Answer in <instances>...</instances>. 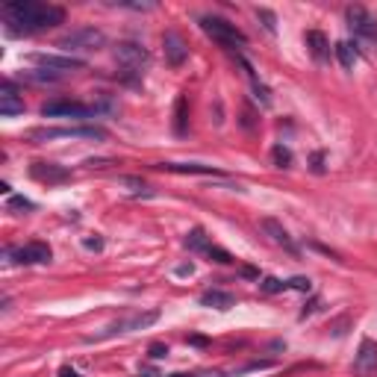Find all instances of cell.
Masks as SVG:
<instances>
[{"label": "cell", "instance_id": "cell-23", "mask_svg": "<svg viewBox=\"0 0 377 377\" xmlns=\"http://www.w3.org/2000/svg\"><path fill=\"white\" fill-rule=\"evenodd\" d=\"M204 257H209V262H218V266H230V262H236V259L227 254V250L218 248V245H209Z\"/></svg>", "mask_w": 377, "mask_h": 377}, {"label": "cell", "instance_id": "cell-9", "mask_svg": "<svg viewBox=\"0 0 377 377\" xmlns=\"http://www.w3.org/2000/svg\"><path fill=\"white\" fill-rule=\"evenodd\" d=\"M351 371H354L357 377H371L377 371V342H374V339H362V342H360Z\"/></svg>", "mask_w": 377, "mask_h": 377}, {"label": "cell", "instance_id": "cell-13", "mask_svg": "<svg viewBox=\"0 0 377 377\" xmlns=\"http://www.w3.org/2000/svg\"><path fill=\"white\" fill-rule=\"evenodd\" d=\"M30 174H33V177L39 180V183H47V186L71 180V171L62 168V166H56V162H35V166L30 168Z\"/></svg>", "mask_w": 377, "mask_h": 377}, {"label": "cell", "instance_id": "cell-2", "mask_svg": "<svg viewBox=\"0 0 377 377\" xmlns=\"http://www.w3.org/2000/svg\"><path fill=\"white\" fill-rule=\"evenodd\" d=\"M106 106H95V104H80V100H68V97H56L47 100L42 106L45 118H77V121H89L95 115H100Z\"/></svg>", "mask_w": 377, "mask_h": 377}, {"label": "cell", "instance_id": "cell-1", "mask_svg": "<svg viewBox=\"0 0 377 377\" xmlns=\"http://www.w3.org/2000/svg\"><path fill=\"white\" fill-rule=\"evenodd\" d=\"M65 21V9L39 0H12L3 6V24L9 35H33Z\"/></svg>", "mask_w": 377, "mask_h": 377}, {"label": "cell", "instance_id": "cell-10", "mask_svg": "<svg viewBox=\"0 0 377 377\" xmlns=\"http://www.w3.org/2000/svg\"><path fill=\"white\" fill-rule=\"evenodd\" d=\"M259 227H262V233H266L274 245H280V248L286 250V254H292V257H298V254H300L298 245H295V239L289 236V230L283 227V224H280L278 218H262V221H259Z\"/></svg>", "mask_w": 377, "mask_h": 377}, {"label": "cell", "instance_id": "cell-31", "mask_svg": "<svg viewBox=\"0 0 377 377\" xmlns=\"http://www.w3.org/2000/svg\"><path fill=\"white\" fill-rule=\"evenodd\" d=\"M59 377H80V371H74L71 366H62V369H59Z\"/></svg>", "mask_w": 377, "mask_h": 377}, {"label": "cell", "instance_id": "cell-20", "mask_svg": "<svg viewBox=\"0 0 377 377\" xmlns=\"http://www.w3.org/2000/svg\"><path fill=\"white\" fill-rule=\"evenodd\" d=\"M186 121H188V100H186V95H180L177 97V104H174V133L177 136H186Z\"/></svg>", "mask_w": 377, "mask_h": 377}, {"label": "cell", "instance_id": "cell-29", "mask_svg": "<svg viewBox=\"0 0 377 377\" xmlns=\"http://www.w3.org/2000/svg\"><path fill=\"white\" fill-rule=\"evenodd\" d=\"M112 6H124V9H136V12H147V9H157V3H127V0H115Z\"/></svg>", "mask_w": 377, "mask_h": 377}, {"label": "cell", "instance_id": "cell-14", "mask_svg": "<svg viewBox=\"0 0 377 377\" xmlns=\"http://www.w3.org/2000/svg\"><path fill=\"white\" fill-rule=\"evenodd\" d=\"M33 62H39L42 68H50V71H80L86 68V62L80 56H54V54H35Z\"/></svg>", "mask_w": 377, "mask_h": 377}, {"label": "cell", "instance_id": "cell-19", "mask_svg": "<svg viewBox=\"0 0 377 377\" xmlns=\"http://www.w3.org/2000/svg\"><path fill=\"white\" fill-rule=\"evenodd\" d=\"M183 245L192 250V254H207V248L212 245L209 242V236H207V230L204 227H192L186 233V239H183Z\"/></svg>", "mask_w": 377, "mask_h": 377}, {"label": "cell", "instance_id": "cell-32", "mask_svg": "<svg viewBox=\"0 0 377 377\" xmlns=\"http://www.w3.org/2000/svg\"><path fill=\"white\" fill-rule=\"evenodd\" d=\"M192 271H195L192 262H188V266H180V268H177V274H192Z\"/></svg>", "mask_w": 377, "mask_h": 377}, {"label": "cell", "instance_id": "cell-11", "mask_svg": "<svg viewBox=\"0 0 377 377\" xmlns=\"http://www.w3.org/2000/svg\"><path fill=\"white\" fill-rule=\"evenodd\" d=\"M162 50H166V62L171 68H180L183 62L188 59V47L183 42V35L174 33V30H168L166 35H162Z\"/></svg>", "mask_w": 377, "mask_h": 377}, {"label": "cell", "instance_id": "cell-3", "mask_svg": "<svg viewBox=\"0 0 377 377\" xmlns=\"http://www.w3.org/2000/svg\"><path fill=\"white\" fill-rule=\"evenodd\" d=\"M200 30H204L212 42H218L221 47H245L248 45V35L236 27V24L224 21L218 15H204L200 18Z\"/></svg>", "mask_w": 377, "mask_h": 377}, {"label": "cell", "instance_id": "cell-25", "mask_svg": "<svg viewBox=\"0 0 377 377\" xmlns=\"http://www.w3.org/2000/svg\"><path fill=\"white\" fill-rule=\"evenodd\" d=\"M271 157H274V162H278V168H292V150H289V147L278 145L271 150Z\"/></svg>", "mask_w": 377, "mask_h": 377}, {"label": "cell", "instance_id": "cell-8", "mask_svg": "<svg viewBox=\"0 0 377 377\" xmlns=\"http://www.w3.org/2000/svg\"><path fill=\"white\" fill-rule=\"evenodd\" d=\"M345 15H348V27L354 30L357 39L377 45V21L371 18V12H369V9H362V6H348V9H345Z\"/></svg>", "mask_w": 377, "mask_h": 377}, {"label": "cell", "instance_id": "cell-30", "mask_svg": "<svg viewBox=\"0 0 377 377\" xmlns=\"http://www.w3.org/2000/svg\"><path fill=\"white\" fill-rule=\"evenodd\" d=\"M86 248H89V250H100V248H104V239H86Z\"/></svg>", "mask_w": 377, "mask_h": 377}, {"label": "cell", "instance_id": "cell-7", "mask_svg": "<svg viewBox=\"0 0 377 377\" xmlns=\"http://www.w3.org/2000/svg\"><path fill=\"white\" fill-rule=\"evenodd\" d=\"M6 259L18 262V266H47V262L54 259V250H50V245H45V242H30L24 248H9Z\"/></svg>", "mask_w": 377, "mask_h": 377}, {"label": "cell", "instance_id": "cell-33", "mask_svg": "<svg viewBox=\"0 0 377 377\" xmlns=\"http://www.w3.org/2000/svg\"><path fill=\"white\" fill-rule=\"evenodd\" d=\"M198 377H224L221 371H198Z\"/></svg>", "mask_w": 377, "mask_h": 377}, {"label": "cell", "instance_id": "cell-18", "mask_svg": "<svg viewBox=\"0 0 377 377\" xmlns=\"http://www.w3.org/2000/svg\"><path fill=\"white\" fill-rule=\"evenodd\" d=\"M307 47H310V54L316 56L319 62L330 59V42H328V35H324V33L310 30V33H307Z\"/></svg>", "mask_w": 377, "mask_h": 377}, {"label": "cell", "instance_id": "cell-4", "mask_svg": "<svg viewBox=\"0 0 377 377\" xmlns=\"http://www.w3.org/2000/svg\"><path fill=\"white\" fill-rule=\"evenodd\" d=\"M106 130L104 127H42V130H33L30 133V139L33 142H54V139H92V142H106Z\"/></svg>", "mask_w": 377, "mask_h": 377}, {"label": "cell", "instance_id": "cell-21", "mask_svg": "<svg viewBox=\"0 0 377 377\" xmlns=\"http://www.w3.org/2000/svg\"><path fill=\"white\" fill-rule=\"evenodd\" d=\"M336 59H339V65H342L345 71L354 68V62H357V54H354V45L351 42H336Z\"/></svg>", "mask_w": 377, "mask_h": 377}, {"label": "cell", "instance_id": "cell-34", "mask_svg": "<svg viewBox=\"0 0 377 377\" xmlns=\"http://www.w3.org/2000/svg\"><path fill=\"white\" fill-rule=\"evenodd\" d=\"M166 377H198V371H195V374H188V371H174V374H166Z\"/></svg>", "mask_w": 377, "mask_h": 377}, {"label": "cell", "instance_id": "cell-6", "mask_svg": "<svg viewBox=\"0 0 377 377\" xmlns=\"http://www.w3.org/2000/svg\"><path fill=\"white\" fill-rule=\"evenodd\" d=\"M159 319V310H147V312H133V316H124L118 321H112L109 328L100 333L97 339H109V336H121V333H136V330H145L150 328Z\"/></svg>", "mask_w": 377, "mask_h": 377}, {"label": "cell", "instance_id": "cell-24", "mask_svg": "<svg viewBox=\"0 0 377 377\" xmlns=\"http://www.w3.org/2000/svg\"><path fill=\"white\" fill-rule=\"evenodd\" d=\"M6 209H9V212H18V216H21V212H33L35 204H33V200H27V198H21V195H12L9 204H6Z\"/></svg>", "mask_w": 377, "mask_h": 377}, {"label": "cell", "instance_id": "cell-26", "mask_svg": "<svg viewBox=\"0 0 377 377\" xmlns=\"http://www.w3.org/2000/svg\"><path fill=\"white\" fill-rule=\"evenodd\" d=\"M62 77V74H54V71H30L27 80L30 83H56Z\"/></svg>", "mask_w": 377, "mask_h": 377}, {"label": "cell", "instance_id": "cell-12", "mask_svg": "<svg viewBox=\"0 0 377 377\" xmlns=\"http://www.w3.org/2000/svg\"><path fill=\"white\" fill-rule=\"evenodd\" d=\"M157 168L171 174H200V177H224V171L216 166H200V162H159Z\"/></svg>", "mask_w": 377, "mask_h": 377}, {"label": "cell", "instance_id": "cell-16", "mask_svg": "<svg viewBox=\"0 0 377 377\" xmlns=\"http://www.w3.org/2000/svg\"><path fill=\"white\" fill-rule=\"evenodd\" d=\"M200 307H209V310H230L236 304V295L224 292V289H207L204 295L198 298Z\"/></svg>", "mask_w": 377, "mask_h": 377}, {"label": "cell", "instance_id": "cell-17", "mask_svg": "<svg viewBox=\"0 0 377 377\" xmlns=\"http://www.w3.org/2000/svg\"><path fill=\"white\" fill-rule=\"evenodd\" d=\"M24 112V100L15 95V89H12V83L3 86V92H0V115L3 118H12V115H21Z\"/></svg>", "mask_w": 377, "mask_h": 377}, {"label": "cell", "instance_id": "cell-22", "mask_svg": "<svg viewBox=\"0 0 377 377\" xmlns=\"http://www.w3.org/2000/svg\"><path fill=\"white\" fill-rule=\"evenodd\" d=\"M259 283V292L266 295H278V292H289V280H278V278H262Z\"/></svg>", "mask_w": 377, "mask_h": 377}, {"label": "cell", "instance_id": "cell-27", "mask_svg": "<svg viewBox=\"0 0 377 377\" xmlns=\"http://www.w3.org/2000/svg\"><path fill=\"white\" fill-rule=\"evenodd\" d=\"M257 18L262 21V27H266L268 33L278 30V18H274V12H268V9H257Z\"/></svg>", "mask_w": 377, "mask_h": 377}, {"label": "cell", "instance_id": "cell-15", "mask_svg": "<svg viewBox=\"0 0 377 377\" xmlns=\"http://www.w3.org/2000/svg\"><path fill=\"white\" fill-rule=\"evenodd\" d=\"M115 56H118V62L127 65V71H136V68H142L147 62V50L142 45H136V42H121L118 50H115Z\"/></svg>", "mask_w": 377, "mask_h": 377}, {"label": "cell", "instance_id": "cell-28", "mask_svg": "<svg viewBox=\"0 0 377 377\" xmlns=\"http://www.w3.org/2000/svg\"><path fill=\"white\" fill-rule=\"evenodd\" d=\"M147 357H150V360H166V357H168V345L154 342V345L147 348Z\"/></svg>", "mask_w": 377, "mask_h": 377}, {"label": "cell", "instance_id": "cell-5", "mask_svg": "<svg viewBox=\"0 0 377 377\" xmlns=\"http://www.w3.org/2000/svg\"><path fill=\"white\" fill-rule=\"evenodd\" d=\"M104 45H106V35L95 27H77L56 42V47L65 50V54H89V50H100Z\"/></svg>", "mask_w": 377, "mask_h": 377}]
</instances>
